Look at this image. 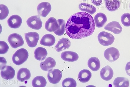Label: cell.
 I'll list each match as a JSON object with an SVG mask.
<instances>
[{"mask_svg": "<svg viewBox=\"0 0 130 87\" xmlns=\"http://www.w3.org/2000/svg\"><path fill=\"white\" fill-rule=\"evenodd\" d=\"M8 41L11 46L14 48L21 46L24 43L22 36L16 33L10 35L8 37Z\"/></svg>", "mask_w": 130, "mask_h": 87, "instance_id": "cell-4", "label": "cell"}, {"mask_svg": "<svg viewBox=\"0 0 130 87\" xmlns=\"http://www.w3.org/2000/svg\"><path fill=\"white\" fill-rule=\"evenodd\" d=\"M35 58L39 61L43 60L47 54L45 49L42 47H38L35 50L34 52Z\"/></svg>", "mask_w": 130, "mask_h": 87, "instance_id": "cell-23", "label": "cell"}, {"mask_svg": "<svg viewBox=\"0 0 130 87\" xmlns=\"http://www.w3.org/2000/svg\"><path fill=\"white\" fill-rule=\"evenodd\" d=\"M78 8L80 10L86 12L91 14H94L96 11V9L94 6L85 3H80Z\"/></svg>", "mask_w": 130, "mask_h": 87, "instance_id": "cell-25", "label": "cell"}, {"mask_svg": "<svg viewBox=\"0 0 130 87\" xmlns=\"http://www.w3.org/2000/svg\"><path fill=\"white\" fill-rule=\"evenodd\" d=\"M26 23L29 27L36 30L41 29L42 24V22L39 15L34 16L30 17L27 20Z\"/></svg>", "mask_w": 130, "mask_h": 87, "instance_id": "cell-7", "label": "cell"}, {"mask_svg": "<svg viewBox=\"0 0 130 87\" xmlns=\"http://www.w3.org/2000/svg\"><path fill=\"white\" fill-rule=\"evenodd\" d=\"M22 22L21 18L17 15L11 16L7 20V23L9 26L13 28H17L20 27Z\"/></svg>", "mask_w": 130, "mask_h": 87, "instance_id": "cell-12", "label": "cell"}, {"mask_svg": "<svg viewBox=\"0 0 130 87\" xmlns=\"http://www.w3.org/2000/svg\"><path fill=\"white\" fill-rule=\"evenodd\" d=\"M0 69L7 64V61L3 57H0Z\"/></svg>", "mask_w": 130, "mask_h": 87, "instance_id": "cell-33", "label": "cell"}, {"mask_svg": "<svg viewBox=\"0 0 130 87\" xmlns=\"http://www.w3.org/2000/svg\"><path fill=\"white\" fill-rule=\"evenodd\" d=\"M105 2L107 1V0H104Z\"/></svg>", "mask_w": 130, "mask_h": 87, "instance_id": "cell-36", "label": "cell"}, {"mask_svg": "<svg viewBox=\"0 0 130 87\" xmlns=\"http://www.w3.org/2000/svg\"><path fill=\"white\" fill-rule=\"evenodd\" d=\"M58 27L57 20L54 17L49 18L46 21L45 27V29L50 32H54Z\"/></svg>", "mask_w": 130, "mask_h": 87, "instance_id": "cell-18", "label": "cell"}, {"mask_svg": "<svg viewBox=\"0 0 130 87\" xmlns=\"http://www.w3.org/2000/svg\"><path fill=\"white\" fill-rule=\"evenodd\" d=\"M55 40V38L53 35L47 34L42 37L40 41V44L44 46L51 47L54 45Z\"/></svg>", "mask_w": 130, "mask_h": 87, "instance_id": "cell-19", "label": "cell"}, {"mask_svg": "<svg viewBox=\"0 0 130 87\" xmlns=\"http://www.w3.org/2000/svg\"><path fill=\"white\" fill-rule=\"evenodd\" d=\"M0 8L1 11L0 19L4 20L8 16L9 13V9L7 6L3 4L0 5Z\"/></svg>", "mask_w": 130, "mask_h": 87, "instance_id": "cell-30", "label": "cell"}, {"mask_svg": "<svg viewBox=\"0 0 130 87\" xmlns=\"http://www.w3.org/2000/svg\"><path fill=\"white\" fill-rule=\"evenodd\" d=\"M61 57L65 61L72 62L77 60L79 56L78 54L75 52L67 51L61 53Z\"/></svg>", "mask_w": 130, "mask_h": 87, "instance_id": "cell-14", "label": "cell"}, {"mask_svg": "<svg viewBox=\"0 0 130 87\" xmlns=\"http://www.w3.org/2000/svg\"><path fill=\"white\" fill-rule=\"evenodd\" d=\"M125 69L127 75L130 76V62L127 63L125 66Z\"/></svg>", "mask_w": 130, "mask_h": 87, "instance_id": "cell-34", "label": "cell"}, {"mask_svg": "<svg viewBox=\"0 0 130 87\" xmlns=\"http://www.w3.org/2000/svg\"><path fill=\"white\" fill-rule=\"evenodd\" d=\"M61 71L58 69H52L49 71L47 75L48 80L51 83L56 84L60 81L62 77Z\"/></svg>", "mask_w": 130, "mask_h": 87, "instance_id": "cell-6", "label": "cell"}, {"mask_svg": "<svg viewBox=\"0 0 130 87\" xmlns=\"http://www.w3.org/2000/svg\"><path fill=\"white\" fill-rule=\"evenodd\" d=\"M92 76L91 72L89 70L84 69L79 71L77 79L82 83H86L89 81Z\"/></svg>", "mask_w": 130, "mask_h": 87, "instance_id": "cell-20", "label": "cell"}, {"mask_svg": "<svg viewBox=\"0 0 130 87\" xmlns=\"http://www.w3.org/2000/svg\"><path fill=\"white\" fill-rule=\"evenodd\" d=\"M129 8L130 9V5H129Z\"/></svg>", "mask_w": 130, "mask_h": 87, "instance_id": "cell-37", "label": "cell"}, {"mask_svg": "<svg viewBox=\"0 0 130 87\" xmlns=\"http://www.w3.org/2000/svg\"><path fill=\"white\" fill-rule=\"evenodd\" d=\"M104 56L107 60L112 62L118 59L120 56V53L116 48L111 47L107 48L105 51Z\"/></svg>", "mask_w": 130, "mask_h": 87, "instance_id": "cell-5", "label": "cell"}, {"mask_svg": "<svg viewBox=\"0 0 130 87\" xmlns=\"http://www.w3.org/2000/svg\"><path fill=\"white\" fill-rule=\"evenodd\" d=\"M1 75L3 79L10 80L14 77L15 71L14 69L11 66H5L1 69Z\"/></svg>", "mask_w": 130, "mask_h": 87, "instance_id": "cell-10", "label": "cell"}, {"mask_svg": "<svg viewBox=\"0 0 130 87\" xmlns=\"http://www.w3.org/2000/svg\"><path fill=\"white\" fill-rule=\"evenodd\" d=\"M92 3L96 6L100 5L102 3V0H91Z\"/></svg>", "mask_w": 130, "mask_h": 87, "instance_id": "cell-35", "label": "cell"}, {"mask_svg": "<svg viewBox=\"0 0 130 87\" xmlns=\"http://www.w3.org/2000/svg\"><path fill=\"white\" fill-rule=\"evenodd\" d=\"M104 28L116 34L120 33L122 30V28L119 22L115 21L108 23L104 27Z\"/></svg>", "mask_w": 130, "mask_h": 87, "instance_id": "cell-11", "label": "cell"}, {"mask_svg": "<svg viewBox=\"0 0 130 87\" xmlns=\"http://www.w3.org/2000/svg\"><path fill=\"white\" fill-rule=\"evenodd\" d=\"M101 78L105 81H109L112 78L113 72L112 69L109 66L107 65L103 68L100 71Z\"/></svg>", "mask_w": 130, "mask_h": 87, "instance_id": "cell-15", "label": "cell"}, {"mask_svg": "<svg viewBox=\"0 0 130 87\" xmlns=\"http://www.w3.org/2000/svg\"><path fill=\"white\" fill-rule=\"evenodd\" d=\"M25 40L28 46L30 47H36L39 39V36L37 32H30L25 34Z\"/></svg>", "mask_w": 130, "mask_h": 87, "instance_id": "cell-8", "label": "cell"}, {"mask_svg": "<svg viewBox=\"0 0 130 87\" xmlns=\"http://www.w3.org/2000/svg\"><path fill=\"white\" fill-rule=\"evenodd\" d=\"M71 46V42L68 38L63 37L60 39L55 46V49L58 52L68 49Z\"/></svg>", "mask_w": 130, "mask_h": 87, "instance_id": "cell-16", "label": "cell"}, {"mask_svg": "<svg viewBox=\"0 0 130 87\" xmlns=\"http://www.w3.org/2000/svg\"><path fill=\"white\" fill-rule=\"evenodd\" d=\"M65 28L67 34L70 38L82 39L93 33L95 28L94 21L92 16L88 13L78 12L69 17Z\"/></svg>", "mask_w": 130, "mask_h": 87, "instance_id": "cell-1", "label": "cell"}, {"mask_svg": "<svg viewBox=\"0 0 130 87\" xmlns=\"http://www.w3.org/2000/svg\"><path fill=\"white\" fill-rule=\"evenodd\" d=\"M114 86L116 87H127L129 85V82L127 78L123 77H117L113 82Z\"/></svg>", "mask_w": 130, "mask_h": 87, "instance_id": "cell-26", "label": "cell"}, {"mask_svg": "<svg viewBox=\"0 0 130 87\" xmlns=\"http://www.w3.org/2000/svg\"><path fill=\"white\" fill-rule=\"evenodd\" d=\"M47 84L45 79L42 76H38L35 77L32 82V85L34 87H44Z\"/></svg>", "mask_w": 130, "mask_h": 87, "instance_id": "cell-27", "label": "cell"}, {"mask_svg": "<svg viewBox=\"0 0 130 87\" xmlns=\"http://www.w3.org/2000/svg\"><path fill=\"white\" fill-rule=\"evenodd\" d=\"M121 21L124 26H130V13H126L122 15L121 17Z\"/></svg>", "mask_w": 130, "mask_h": 87, "instance_id": "cell-31", "label": "cell"}, {"mask_svg": "<svg viewBox=\"0 0 130 87\" xmlns=\"http://www.w3.org/2000/svg\"><path fill=\"white\" fill-rule=\"evenodd\" d=\"M94 19L96 26L99 28L102 27L107 20L106 15L101 12L97 13L94 17Z\"/></svg>", "mask_w": 130, "mask_h": 87, "instance_id": "cell-21", "label": "cell"}, {"mask_svg": "<svg viewBox=\"0 0 130 87\" xmlns=\"http://www.w3.org/2000/svg\"><path fill=\"white\" fill-rule=\"evenodd\" d=\"M30 76V70L26 68H22L18 71L17 78L20 81L24 82L29 79Z\"/></svg>", "mask_w": 130, "mask_h": 87, "instance_id": "cell-17", "label": "cell"}, {"mask_svg": "<svg viewBox=\"0 0 130 87\" xmlns=\"http://www.w3.org/2000/svg\"><path fill=\"white\" fill-rule=\"evenodd\" d=\"M56 65L55 60L53 58L48 57L43 62H42L40 64L41 68L43 70L47 71L53 69Z\"/></svg>", "mask_w": 130, "mask_h": 87, "instance_id": "cell-13", "label": "cell"}, {"mask_svg": "<svg viewBox=\"0 0 130 87\" xmlns=\"http://www.w3.org/2000/svg\"><path fill=\"white\" fill-rule=\"evenodd\" d=\"M51 10L50 4L48 2L40 3L37 7V10L39 16L45 17L50 12Z\"/></svg>", "mask_w": 130, "mask_h": 87, "instance_id": "cell-9", "label": "cell"}, {"mask_svg": "<svg viewBox=\"0 0 130 87\" xmlns=\"http://www.w3.org/2000/svg\"><path fill=\"white\" fill-rule=\"evenodd\" d=\"M9 47L5 41H0V54H4L6 53L9 49Z\"/></svg>", "mask_w": 130, "mask_h": 87, "instance_id": "cell-32", "label": "cell"}, {"mask_svg": "<svg viewBox=\"0 0 130 87\" xmlns=\"http://www.w3.org/2000/svg\"><path fill=\"white\" fill-rule=\"evenodd\" d=\"M98 38L100 43L104 46L111 45L115 39L112 34L105 31L100 32L98 35Z\"/></svg>", "mask_w": 130, "mask_h": 87, "instance_id": "cell-3", "label": "cell"}, {"mask_svg": "<svg viewBox=\"0 0 130 87\" xmlns=\"http://www.w3.org/2000/svg\"><path fill=\"white\" fill-rule=\"evenodd\" d=\"M28 55V53L26 49L23 48L19 49L13 55V62L17 65H21L27 60Z\"/></svg>", "mask_w": 130, "mask_h": 87, "instance_id": "cell-2", "label": "cell"}, {"mask_svg": "<svg viewBox=\"0 0 130 87\" xmlns=\"http://www.w3.org/2000/svg\"><path fill=\"white\" fill-rule=\"evenodd\" d=\"M57 21L58 27L57 29L54 32V33L57 35L61 36L64 34L65 32V21L62 19H59Z\"/></svg>", "mask_w": 130, "mask_h": 87, "instance_id": "cell-28", "label": "cell"}, {"mask_svg": "<svg viewBox=\"0 0 130 87\" xmlns=\"http://www.w3.org/2000/svg\"><path fill=\"white\" fill-rule=\"evenodd\" d=\"M62 85L63 87H75L76 86L77 83L75 80L73 78H68L63 80Z\"/></svg>", "mask_w": 130, "mask_h": 87, "instance_id": "cell-29", "label": "cell"}, {"mask_svg": "<svg viewBox=\"0 0 130 87\" xmlns=\"http://www.w3.org/2000/svg\"><path fill=\"white\" fill-rule=\"evenodd\" d=\"M106 9L109 11H112L117 10L120 5V2L118 0H107L105 2Z\"/></svg>", "mask_w": 130, "mask_h": 87, "instance_id": "cell-24", "label": "cell"}, {"mask_svg": "<svg viewBox=\"0 0 130 87\" xmlns=\"http://www.w3.org/2000/svg\"><path fill=\"white\" fill-rule=\"evenodd\" d=\"M89 67L93 71H96L100 69V62L99 59L96 57H92L88 60L87 62Z\"/></svg>", "mask_w": 130, "mask_h": 87, "instance_id": "cell-22", "label": "cell"}, {"mask_svg": "<svg viewBox=\"0 0 130 87\" xmlns=\"http://www.w3.org/2000/svg\"><path fill=\"white\" fill-rule=\"evenodd\" d=\"M82 0L86 1V0Z\"/></svg>", "mask_w": 130, "mask_h": 87, "instance_id": "cell-38", "label": "cell"}]
</instances>
